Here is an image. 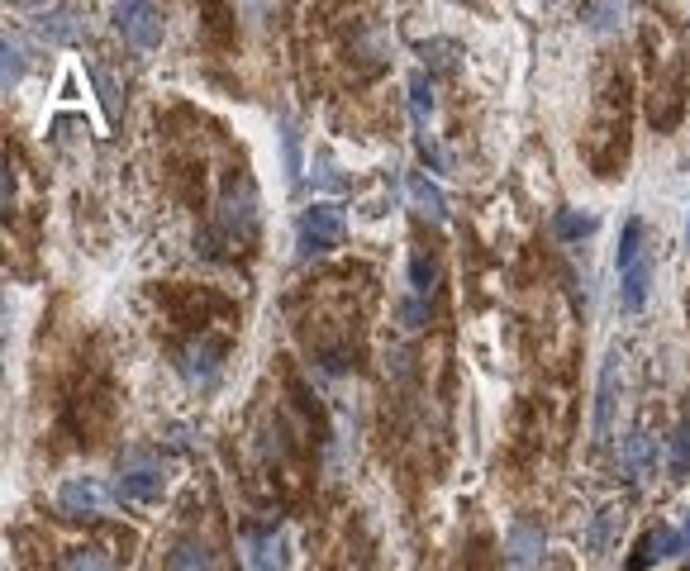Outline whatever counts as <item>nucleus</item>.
I'll use <instances>...</instances> for the list:
<instances>
[{"label":"nucleus","instance_id":"obj_1","mask_svg":"<svg viewBox=\"0 0 690 571\" xmlns=\"http://www.w3.org/2000/svg\"><path fill=\"white\" fill-rule=\"evenodd\" d=\"M215 229L229 238L234 248H248L258 238V190L244 172H234L219 190V205H215Z\"/></svg>","mask_w":690,"mask_h":571},{"label":"nucleus","instance_id":"obj_2","mask_svg":"<svg viewBox=\"0 0 690 571\" xmlns=\"http://www.w3.org/2000/svg\"><path fill=\"white\" fill-rule=\"evenodd\" d=\"M619 310L624 314H638L648 305V281H652V267H648V252H643V225L629 219L619 233Z\"/></svg>","mask_w":690,"mask_h":571},{"label":"nucleus","instance_id":"obj_3","mask_svg":"<svg viewBox=\"0 0 690 571\" xmlns=\"http://www.w3.org/2000/svg\"><path fill=\"white\" fill-rule=\"evenodd\" d=\"M167 490V476H163V463L148 453V448H130L120 463V481H115V496L130 500V505H153L163 500Z\"/></svg>","mask_w":690,"mask_h":571},{"label":"nucleus","instance_id":"obj_4","mask_svg":"<svg viewBox=\"0 0 690 571\" xmlns=\"http://www.w3.org/2000/svg\"><path fill=\"white\" fill-rule=\"evenodd\" d=\"M343 238V210L329 200L310 205V210L300 215V229H296V243H300V258H319V252L339 248Z\"/></svg>","mask_w":690,"mask_h":571},{"label":"nucleus","instance_id":"obj_5","mask_svg":"<svg viewBox=\"0 0 690 571\" xmlns=\"http://www.w3.org/2000/svg\"><path fill=\"white\" fill-rule=\"evenodd\" d=\"M110 14H115V29L124 34V43H134V48L163 43V10L157 6H138V0H130V6H115Z\"/></svg>","mask_w":690,"mask_h":571},{"label":"nucleus","instance_id":"obj_6","mask_svg":"<svg viewBox=\"0 0 690 571\" xmlns=\"http://www.w3.org/2000/svg\"><path fill=\"white\" fill-rule=\"evenodd\" d=\"M58 505H62V515H72V519H95L110 510V490L95 481V476H68L58 490Z\"/></svg>","mask_w":690,"mask_h":571},{"label":"nucleus","instance_id":"obj_7","mask_svg":"<svg viewBox=\"0 0 690 571\" xmlns=\"http://www.w3.org/2000/svg\"><path fill=\"white\" fill-rule=\"evenodd\" d=\"M219 362H224L219 339H190L182 353H176V372H182L190 386H210V381L219 376Z\"/></svg>","mask_w":690,"mask_h":571},{"label":"nucleus","instance_id":"obj_8","mask_svg":"<svg viewBox=\"0 0 690 571\" xmlns=\"http://www.w3.org/2000/svg\"><path fill=\"white\" fill-rule=\"evenodd\" d=\"M167 571H219V548L205 533H182L167 548Z\"/></svg>","mask_w":690,"mask_h":571},{"label":"nucleus","instance_id":"obj_9","mask_svg":"<svg viewBox=\"0 0 690 571\" xmlns=\"http://www.w3.org/2000/svg\"><path fill=\"white\" fill-rule=\"evenodd\" d=\"M543 558V529L528 519H515L509 523V538H505V562L509 571H534Z\"/></svg>","mask_w":690,"mask_h":571},{"label":"nucleus","instance_id":"obj_10","mask_svg":"<svg viewBox=\"0 0 690 571\" xmlns=\"http://www.w3.org/2000/svg\"><path fill=\"white\" fill-rule=\"evenodd\" d=\"M615 391H619V353L605 357L600 367V391H596V438H609V424H615Z\"/></svg>","mask_w":690,"mask_h":571},{"label":"nucleus","instance_id":"obj_11","mask_svg":"<svg viewBox=\"0 0 690 571\" xmlns=\"http://www.w3.org/2000/svg\"><path fill=\"white\" fill-rule=\"evenodd\" d=\"M244 543H248V567L253 571H281V538L277 529H244Z\"/></svg>","mask_w":690,"mask_h":571},{"label":"nucleus","instance_id":"obj_12","mask_svg":"<svg viewBox=\"0 0 690 571\" xmlns=\"http://www.w3.org/2000/svg\"><path fill=\"white\" fill-rule=\"evenodd\" d=\"M39 34L48 43H76V39L86 34V20L76 10H48L43 20H39Z\"/></svg>","mask_w":690,"mask_h":571},{"label":"nucleus","instance_id":"obj_13","mask_svg":"<svg viewBox=\"0 0 690 571\" xmlns=\"http://www.w3.org/2000/svg\"><path fill=\"white\" fill-rule=\"evenodd\" d=\"M405 186H410V200L420 205V210L433 219V225H443V219H447V196H443V190L433 186V181L424 177V172H410Z\"/></svg>","mask_w":690,"mask_h":571},{"label":"nucleus","instance_id":"obj_14","mask_svg":"<svg viewBox=\"0 0 690 571\" xmlns=\"http://www.w3.org/2000/svg\"><path fill=\"white\" fill-rule=\"evenodd\" d=\"M58 571H120V562H115V552H105L101 543H82L62 558Z\"/></svg>","mask_w":690,"mask_h":571},{"label":"nucleus","instance_id":"obj_15","mask_svg":"<svg viewBox=\"0 0 690 571\" xmlns=\"http://www.w3.org/2000/svg\"><path fill=\"white\" fill-rule=\"evenodd\" d=\"M433 286H439V262H433L424 248H414L410 252V295L433 300Z\"/></svg>","mask_w":690,"mask_h":571},{"label":"nucleus","instance_id":"obj_16","mask_svg":"<svg viewBox=\"0 0 690 571\" xmlns=\"http://www.w3.org/2000/svg\"><path fill=\"white\" fill-rule=\"evenodd\" d=\"M648 463H657V448H652V438L643 434V428H634L629 434V443H624V471L629 476H638Z\"/></svg>","mask_w":690,"mask_h":571},{"label":"nucleus","instance_id":"obj_17","mask_svg":"<svg viewBox=\"0 0 690 571\" xmlns=\"http://www.w3.org/2000/svg\"><path fill=\"white\" fill-rule=\"evenodd\" d=\"M410 110H414V134H424V124L433 115V86H429L424 72L410 76Z\"/></svg>","mask_w":690,"mask_h":571},{"label":"nucleus","instance_id":"obj_18","mask_svg":"<svg viewBox=\"0 0 690 571\" xmlns=\"http://www.w3.org/2000/svg\"><path fill=\"white\" fill-rule=\"evenodd\" d=\"M20 76H24V48H20V39L6 34V43H0V82L10 91V86H20Z\"/></svg>","mask_w":690,"mask_h":571},{"label":"nucleus","instance_id":"obj_19","mask_svg":"<svg viewBox=\"0 0 690 571\" xmlns=\"http://www.w3.org/2000/svg\"><path fill=\"white\" fill-rule=\"evenodd\" d=\"M657 558H667V529H648L643 538H638V552H634L629 571H643V567H652Z\"/></svg>","mask_w":690,"mask_h":571},{"label":"nucleus","instance_id":"obj_20","mask_svg":"<svg viewBox=\"0 0 690 571\" xmlns=\"http://www.w3.org/2000/svg\"><path fill=\"white\" fill-rule=\"evenodd\" d=\"M281 163H286V181L300 186V134L291 120H281Z\"/></svg>","mask_w":690,"mask_h":571},{"label":"nucleus","instance_id":"obj_21","mask_svg":"<svg viewBox=\"0 0 690 571\" xmlns=\"http://www.w3.org/2000/svg\"><path fill=\"white\" fill-rule=\"evenodd\" d=\"M671 476H677V481H686L690 476V419H681L677 424V434H671Z\"/></svg>","mask_w":690,"mask_h":571},{"label":"nucleus","instance_id":"obj_22","mask_svg":"<svg viewBox=\"0 0 690 571\" xmlns=\"http://www.w3.org/2000/svg\"><path fill=\"white\" fill-rule=\"evenodd\" d=\"M557 233H562V238H586V233H596V219H590V215H576V210H562V215H557Z\"/></svg>","mask_w":690,"mask_h":571},{"label":"nucleus","instance_id":"obj_23","mask_svg":"<svg viewBox=\"0 0 690 571\" xmlns=\"http://www.w3.org/2000/svg\"><path fill=\"white\" fill-rule=\"evenodd\" d=\"M91 76H95V86H101L105 115H110V120H120V91H115V82H110V72H105V68H91Z\"/></svg>","mask_w":690,"mask_h":571},{"label":"nucleus","instance_id":"obj_24","mask_svg":"<svg viewBox=\"0 0 690 571\" xmlns=\"http://www.w3.org/2000/svg\"><path fill=\"white\" fill-rule=\"evenodd\" d=\"M315 181H319V186H329V190H343V186H348V181L339 177V167H333V157H329V153H319V157H315Z\"/></svg>","mask_w":690,"mask_h":571},{"label":"nucleus","instance_id":"obj_25","mask_svg":"<svg viewBox=\"0 0 690 571\" xmlns=\"http://www.w3.org/2000/svg\"><path fill=\"white\" fill-rule=\"evenodd\" d=\"M581 14H586V20L596 24V29H615V24H619V6H586Z\"/></svg>","mask_w":690,"mask_h":571},{"label":"nucleus","instance_id":"obj_26","mask_svg":"<svg viewBox=\"0 0 690 571\" xmlns=\"http://www.w3.org/2000/svg\"><path fill=\"white\" fill-rule=\"evenodd\" d=\"M677 533H681V548H686V552H690V515H686V519H681V529H677Z\"/></svg>","mask_w":690,"mask_h":571},{"label":"nucleus","instance_id":"obj_27","mask_svg":"<svg viewBox=\"0 0 690 571\" xmlns=\"http://www.w3.org/2000/svg\"><path fill=\"white\" fill-rule=\"evenodd\" d=\"M686 238H690V229H686Z\"/></svg>","mask_w":690,"mask_h":571}]
</instances>
